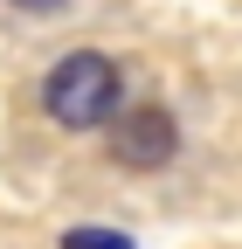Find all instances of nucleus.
<instances>
[{"mask_svg":"<svg viewBox=\"0 0 242 249\" xmlns=\"http://www.w3.org/2000/svg\"><path fill=\"white\" fill-rule=\"evenodd\" d=\"M14 7H28V14H49V7H69V0H14Z\"/></svg>","mask_w":242,"mask_h":249,"instance_id":"obj_4","label":"nucleus"},{"mask_svg":"<svg viewBox=\"0 0 242 249\" xmlns=\"http://www.w3.org/2000/svg\"><path fill=\"white\" fill-rule=\"evenodd\" d=\"M118 104H125V76H118V62L97 55V49H76V55H63L42 76V111L63 124V132H97V124L118 118Z\"/></svg>","mask_w":242,"mask_h":249,"instance_id":"obj_1","label":"nucleus"},{"mask_svg":"<svg viewBox=\"0 0 242 249\" xmlns=\"http://www.w3.org/2000/svg\"><path fill=\"white\" fill-rule=\"evenodd\" d=\"M173 145H180V124H173V111H159V104H132L125 118H111V160L132 166V173L166 166Z\"/></svg>","mask_w":242,"mask_h":249,"instance_id":"obj_2","label":"nucleus"},{"mask_svg":"<svg viewBox=\"0 0 242 249\" xmlns=\"http://www.w3.org/2000/svg\"><path fill=\"white\" fill-rule=\"evenodd\" d=\"M63 249H132V235H118V229H69Z\"/></svg>","mask_w":242,"mask_h":249,"instance_id":"obj_3","label":"nucleus"}]
</instances>
